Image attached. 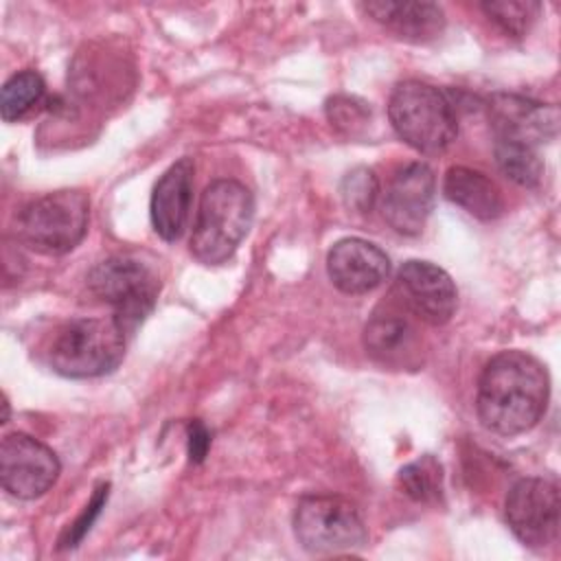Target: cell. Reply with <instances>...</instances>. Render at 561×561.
<instances>
[{
    "label": "cell",
    "mask_w": 561,
    "mask_h": 561,
    "mask_svg": "<svg viewBox=\"0 0 561 561\" xmlns=\"http://www.w3.org/2000/svg\"><path fill=\"white\" fill-rule=\"evenodd\" d=\"M548 397L550 377L546 366L526 351H502L482 368L476 412L486 430L500 436H517L541 421Z\"/></svg>",
    "instance_id": "cell-1"
},
{
    "label": "cell",
    "mask_w": 561,
    "mask_h": 561,
    "mask_svg": "<svg viewBox=\"0 0 561 561\" xmlns=\"http://www.w3.org/2000/svg\"><path fill=\"white\" fill-rule=\"evenodd\" d=\"M254 219V197L237 180L210 182L202 197L191 234V254L202 265L226 263L245 239Z\"/></svg>",
    "instance_id": "cell-2"
},
{
    "label": "cell",
    "mask_w": 561,
    "mask_h": 561,
    "mask_svg": "<svg viewBox=\"0 0 561 561\" xmlns=\"http://www.w3.org/2000/svg\"><path fill=\"white\" fill-rule=\"evenodd\" d=\"M388 118L405 145L427 156L443 153L458 134V118L449 96L414 79L392 90Z\"/></svg>",
    "instance_id": "cell-3"
},
{
    "label": "cell",
    "mask_w": 561,
    "mask_h": 561,
    "mask_svg": "<svg viewBox=\"0 0 561 561\" xmlns=\"http://www.w3.org/2000/svg\"><path fill=\"white\" fill-rule=\"evenodd\" d=\"M127 333L114 318H77L53 335L50 368L70 379H90L112 373L125 355Z\"/></svg>",
    "instance_id": "cell-4"
},
{
    "label": "cell",
    "mask_w": 561,
    "mask_h": 561,
    "mask_svg": "<svg viewBox=\"0 0 561 561\" xmlns=\"http://www.w3.org/2000/svg\"><path fill=\"white\" fill-rule=\"evenodd\" d=\"M294 535L311 554L353 552L368 541V528L359 508L331 493L305 495L294 511Z\"/></svg>",
    "instance_id": "cell-5"
},
{
    "label": "cell",
    "mask_w": 561,
    "mask_h": 561,
    "mask_svg": "<svg viewBox=\"0 0 561 561\" xmlns=\"http://www.w3.org/2000/svg\"><path fill=\"white\" fill-rule=\"evenodd\" d=\"M90 291L114 309V320L129 335L153 309L160 280L156 272L131 254H114L88 274Z\"/></svg>",
    "instance_id": "cell-6"
},
{
    "label": "cell",
    "mask_w": 561,
    "mask_h": 561,
    "mask_svg": "<svg viewBox=\"0 0 561 561\" xmlns=\"http://www.w3.org/2000/svg\"><path fill=\"white\" fill-rule=\"evenodd\" d=\"M90 199L83 191L64 188L26 204L18 219L20 237L42 254H66L85 234Z\"/></svg>",
    "instance_id": "cell-7"
},
{
    "label": "cell",
    "mask_w": 561,
    "mask_h": 561,
    "mask_svg": "<svg viewBox=\"0 0 561 561\" xmlns=\"http://www.w3.org/2000/svg\"><path fill=\"white\" fill-rule=\"evenodd\" d=\"M504 517L524 546L546 548L554 543L561 524L559 484L548 478L517 480L504 500Z\"/></svg>",
    "instance_id": "cell-8"
},
{
    "label": "cell",
    "mask_w": 561,
    "mask_h": 561,
    "mask_svg": "<svg viewBox=\"0 0 561 561\" xmlns=\"http://www.w3.org/2000/svg\"><path fill=\"white\" fill-rule=\"evenodd\" d=\"M57 454L28 434H7L0 445V480L9 495L35 500L59 478Z\"/></svg>",
    "instance_id": "cell-9"
},
{
    "label": "cell",
    "mask_w": 561,
    "mask_h": 561,
    "mask_svg": "<svg viewBox=\"0 0 561 561\" xmlns=\"http://www.w3.org/2000/svg\"><path fill=\"white\" fill-rule=\"evenodd\" d=\"M436 195V178L423 162H410L394 173L390 180L381 215L392 230L399 234L414 237L425 228Z\"/></svg>",
    "instance_id": "cell-10"
},
{
    "label": "cell",
    "mask_w": 561,
    "mask_h": 561,
    "mask_svg": "<svg viewBox=\"0 0 561 561\" xmlns=\"http://www.w3.org/2000/svg\"><path fill=\"white\" fill-rule=\"evenodd\" d=\"M397 291L403 305L427 324L449 322L458 305L451 276L430 261H405L397 274Z\"/></svg>",
    "instance_id": "cell-11"
},
{
    "label": "cell",
    "mask_w": 561,
    "mask_h": 561,
    "mask_svg": "<svg viewBox=\"0 0 561 561\" xmlns=\"http://www.w3.org/2000/svg\"><path fill=\"white\" fill-rule=\"evenodd\" d=\"M495 140H515L530 147L548 142L559 131V110L519 94H493L486 105Z\"/></svg>",
    "instance_id": "cell-12"
},
{
    "label": "cell",
    "mask_w": 561,
    "mask_h": 561,
    "mask_svg": "<svg viewBox=\"0 0 561 561\" xmlns=\"http://www.w3.org/2000/svg\"><path fill=\"white\" fill-rule=\"evenodd\" d=\"M327 274L344 294H368L388 278L390 259L379 245L359 237H346L331 245Z\"/></svg>",
    "instance_id": "cell-13"
},
{
    "label": "cell",
    "mask_w": 561,
    "mask_h": 561,
    "mask_svg": "<svg viewBox=\"0 0 561 561\" xmlns=\"http://www.w3.org/2000/svg\"><path fill=\"white\" fill-rule=\"evenodd\" d=\"M195 164L191 158L173 162L156 182L151 193V226L164 241H178L186 228L193 202Z\"/></svg>",
    "instance_id": "cell-14"
},
{
    "label": "cell",
    "mask_w": 561,
    "mask_h": 561,
    "mask_svg": "<svg viewBox=\"0 0 561 561\" xmlns=\"http://www.w3.org/2000/svg\"><path fill=\"white\" fill-rule=\"evenodd\" d=\"M364 348L366 353L383 364L403 368L410 366L419 355V335L408 318L394 311L373 313L364 327Z\"/></svg>",
    "instance_id": "cell-15"
},
{
    "label": "cell",
    "mask_w": 561,
    "mask_h": 561,
    "mask_svg": "<svg viewBox=\"0 0 561 561\" xmlns=\"http://www.w3.org/2000/svg\"><path fill=\"white\" fill-rule=\"evenodd\" d=\"M364 11L392 33L410 42L436 39L445 28V13L434 2H366Z\"/></svg>",
    "instance_id": "cell-16"
},
{
    "label": "cell",
    "mask_w": 561,
    "mask_h": 561,
    "mask_svg": "<svg viewBox=\"0 0 561 561\" xmlns=\"http://www.w3.org/2000/svg\"><path fill=\"white\" fill-rule=\"evenodd\" d=\"M445 197L473 215L476 219L491 221L502 215L504 199L497 184L482 171L469 167H451L443 180Z\"/></svg>",
    "instance_id": "cell-17"
},
{
    "label": "cell",
    "mask_w": 561,
    "mask_h": 561,
    "mask_svg": "<svg viewBox=\"0 0 561 561\" xmlns=\"http://www.w3.org/2000/svg\"><path fill=\"white\" fill-rule=\"evenodd\" d=\"M495 162L500 171L519 186L535 188L543 178V160L537 147L515 142V140H495L493 145Z\"/></svg>",
    "instance_id": "cell-18"
},
{
    "label": "cell",
    "mask_w": 561,
    "mask_h": 561,
    "mask_svg": "<svg viewBox=\"0 0 561 561\" xmlns=\"http://www.w3.org/2000/svg\"><path fill=\"white\" fill-rule=\"evenodd\" d=\"M44 79L35 70H22L9 77L0 90L2 121L11 123L26 116L44 99Z\"/></svg>",
    "instance_id": "cell-19"
},
{
    "label": "cell",
    "mask_w": 561,
    "mask_h": 561,
    "mask_svg": "<svg viewBox=\"0 0 561 561\" xmlns=\"http://www.w3.org/2000/svg\"><path fill=\"white\" fill-rule=\"evenodd\" d=\"M397 482L414 502H438L443 495V465L434 456H421L399 469Z\"/></svg>",
    "instance_id": "cell-20"
},
{
    "label": "cell",
    "mask_w": 561,
    "mask_h": 561,
    "mask_svg": "<svg viewBox=\"0 0 561 561\" xmlns=\"http://www.w3.org/2000/svg\"><path fill=\"white\" fill-rule=\"evenodd\" d=\"M539 4L530 2V0H500V2H484L482 11L484 15L495 22L506 35L513 37H522L526 35V31L533 26V22L539 15Z\"/></svg>",
    "instance_id": "cell-21"
},
{
    "label": "cell",
    "mask_w": 561,
    "mask_h": 561,
    "mask_svg": "<svg viewBox=\"0 0 561 561\" xmlns=\"http://www.w3.org/2000/svg\"><path fill=\"white\" fill-rule=\"evenodd\" d=\"M327 118L333 129L344 136H357L370 121V107L357 96L337 94L327 101Z\"/></svg>",
    "instance_id": "cell-22"
},
{
    "label": "cell",
    "mask_w": 561,
    "mask_h": 561,
    "mask_svg": "<svg viewBox=\"0 0 561 561\" xmlns=\"http://www.w3.org/2000/svg\"><path fill=\"white\" fill-rule=\"evenodd\" d=\"M340 191H342V199L348 208H353L357 213H366L373 208V204L379 195V182L370 169L357 167L344 175Z\"/></svg>",
    "instance_id": "cell-23"
},
{
    "label": "cell",
    "mask_w": 561,
    "mask_h": 561,
    "mask_svg": "<svg viewBox=\"0 0 561 561\" xmlns=\"http://www.w3.org/2000/svg\"><path fill=\"white\" fill-rule=\"evenodd\" d=\"M107 489H110L107 484H99V486H96V491H94L92 500L85 504L83 513L77 517L75 524H70V528L66 530V535L59 539V548H75V546L85 537V533L92 528L94 519L99 517L101 508H103L105 502H107Z\"/></svg>",
    "instance_id": "cell-24"
},
{
    "label": "cell",
    "mask_w": 561,
    "mask_h": 561,
    "mask_svg": "<svg viewBox=\"0 0 561 561\" xmlns=\"http://www.w3.org/2000/svg\"><path fill=\"white\" fill-rule=\"evenodd\" d=\"M210 445V434L202 421L188 423V460L202 462Z\"/></svg>",
    "instance_id": "cell-25"
}]
</instances>
